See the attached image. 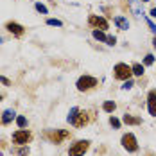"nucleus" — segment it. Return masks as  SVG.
<instances>
[{
	"label": "nucleus",
	"mask_w": 156,
	"mask_h": 156,
	"mask_svg": "<svg viewBox=\"0 0 156 156\" xmlns=\"http://www.w3.org/2000/svg\"><path fill=\"white\" fill-rule=\"evenodd\" d=\"M131 76H133V70H131L129 65L117 63L113 66V77L117 79V81H127V79H131Z\"/></svg>",
	"instance_id": "1"
},
{
	"label": "nucleus",
	"mask_w": 156,
	"mask_h": 156,
	"mask_svg": "<svg viewBox=\"0 0 156 156\" xmlns=\"http://www.w3.org/2000/svg\"><path fill=\"white\" fill-rule=\"evenodd\" d=\"M97 84H99V81L94 76H81L77 79V83H76L79 92H90V90H94Z\"/></svg>",
	"instance_id": "2"
},
{
	"label": "nucleus",
	"mask_w": 156,
	"mask_h": 156,
	"mask_svg": "<svg viewBox=\"0 0 156 156\" xmlns=\"http://www.w3.org/2000/svg\"><path fill=\"white\" fill-rule=\"evenodd\" d=\"M88 149H90V140H76L68 149V156H83Z\"/></svg>",
	"instance_id": "3"
},
{
	"label": "nucleus",
	"mask_w": 156,
	"mask_h": 156,
	"mask_svg": "<svg viewBox=\"0 0 156 156\" xmlns=\"http://www.w3.org/2000/svg\"><path fill=\"white\" fill-rule=\"evenodd\" d=\"M32 140V133L29 129H18L13 133V144L16 145H27Z\"/></svg>",
	"instance_id": "4"
},
{
	"label": "nucleus",
	"mask_w": 156,
	"mask_h": 156,
	"mask_svg": "<svg viewBox=\"0 0 156 156\" xmlns=\"http://www.w3.org/2000/svg\"><path fill=\"white\" fill-rule=\"evenodd\" d=\"M122 147H124L127 153H136L138 151V142H136V136L133 135V133H126L124 136H122Z\"/></svg>",
	"instance_id": "5"
},
{
	"label": "nucleus",
	"mask_w": 156,
	"mask_h": 156,
	"mask_svg": "<svg viewBox=\"0 0 156 156\" xmlns=\"http://www.w3.org/2000/svg\"><path fill=\"white\" fill-rule=\"evenodd\" d=\"M88 25L94 27V29H101V31H106V29L109 27L108 20L102 18V16H99V15H90L88 16Z\"/></svg>",
	"instance_id": "6"
},
{
	"label": "nucleus",
	"mask_w": 156,
	"mask_h": 156,
	"mask_svg": "<svg viewBox=\"0 0 156 156\" xmlns=\"http://www.w3.org/2000/svg\"><path fill=\"white\" fill-rule=\"evenodd\" d=\"M68 136H70V131H65V129H56V131H48L47 133V138L52 144H61Z\"/></svg>",
	"instance_id": "7"
},
{
	"label": "nucleus",
	"mask_w": 156,
	"mask_h": 156,
	"mask_svg": "<svg viewBox=\"0 0 156 156\" xmlns=\"http://www.w3.org/2000/svg\"><path fill=\"white\" fill-rule=\"evenodd\" d=\"M88 122H90L88 111H81V109H79L77 113H76V117H74V120H72L70 124L74 126V127H84Z\"/></svg>",
	"instance_id": "8"
},
{
	"label": "nucleus",
	"mask_w": 156,
	"mask_h": 156,
	"mask_svg": "<svg viewBox=\"0 0 156 156\" xmlns=\"http://www.w3.org/2000/svg\"><path fill=\"white\" fill-rule=\"evenodd\" d=\"M5 29H7V32H11L16 38H22V36L25 34V27L20 25L18 22H7V23H5Z\"/></svg>",
	"instance_id": "9"
},
{
	"label": "nucleus",
	"mask_w": 156,
	"mask_h": 156,
	"mask_svg": "<svg viewBox=\"0 0 156 156\" xmlns=\"http://www.w3.org/2000/svg\"><path fill=\"white\" fill-rule=\"evenodd\" d=\"M147 109L151 117H156V90H149L147 94Z\"/></svg>",
	"instance_id": "10"
},
{
	"label": "nucleus",
	"mask_w": 156,
	"mask_h": 156,
	"mask_svg": "<svg viewBox=\"0 0 156 156\" xmlns=\"http://www.w3.org/2000/svg\"><path fill=\"white\" fill-rule=\"evenodd\" d=\"M129 9L133 11V15L136 18H142L144 16V11H142V2L140 0H129Z\"/></svg>",
	"instance_id": "11"
},
{
	"label": "nucleus",
	"mask_w": 156,
	"mask_h": 156,
	"mask_svg": "<svg viewBox=\"0 0 156 156\" xmlns=\"http://www.w3.org/2000/svg\"><path fill=\"white\" fill-rule=\"evenodd\" d=\"M15 119H16L15 109H5V111L2 113V119H0V122H2L4 126H7V124H11Z\"/></svg>",
	"instance_id": "12"
},
{
	"label": "nucleus",
	"mask_w": 156,
	"mask_h": 156,
	"mask_svg": "<svg viewBox=\"0 0 156 156\" xmlns=\"http://www.w3.org/2000/svg\"><path fill=\"white\" fill-rule=\"evenodd\" d=\"M122 122L127 124V126H140L142 124V119H140V117H135V115H127V113H126L124 119H122Z\"/></svg>",
	"instance_id": "13"
},
{
	"label": "nucleus",
	"mask_w": 156,
	"mask_h": 156,
	"mask_svg": "<svg viewBox=\"0 0 156 156\" xmlns=\"http://www.w3.org/2000/svg\"><path fill=\"white\" fill-rule=\"evenodd\" d=\"M115 25L120 29V31H127L129 29V22H127V18H124V16H115Z\"/></svg>",
	"instance_id": "14"
},
{
	"label": "nucleus",
	"mask_w": 156,
	"mask_h": 156,
	"mask_svg": "<svg viewBox=\"0 0 156 156\" xmlns=\"http://www.w3.org/2000/svg\"><path fill=\"white\" fill-rule=\"evenodd\" d=\"M131 70H133V76H136V77H142L144 76V65H140V63H133L131 65Z\"/></svg>",
	"instance_id": "15"
},
{
	"label": "nucleus",
	"mask_w": 156,
	"mask_h": 156,
	"mask_svg": "<svg viewBox=\"0 0 156 156\" xmlns=\"http://www.w3.org/2000/svg\"><path fill=\"white\" fill-rule=\"evenodd\" d=\"M102 109H104L106 113H113V111L117 109V104H115L113 101H106V102L102 104Z\"/></svg>",
	"instance_id": "16"
},
{
	"label": "nucleus",
	"mask_w": 156,
	"mask_h": 156,
	"mask_svg": "<svg viewBox=\"0 0 156 156\" xmlns=\"http://www.w3.org/2000/svg\"><path fill=\"white\" fill-rule=\"evenodd\" d=\"M92 34H94L95 40H99V41H106V38H108V36L104 34V31H101V29H94Z\"/></svg>",
	"instance_id": "17"
},
{
	"label": "nucleus",
	"mask_w": 156,
	"mask_h": 156,
	"mask_svg": "<svg viewBox=\"0 0 156 156\" xmlns=\"http://www.w3.org/2000/svg\"><path fill=\"white\" fill-rule=\"evenodd\" d=\"M16 126H18L20 129H25V126H27V119H25L23 115H20V117H16Z\"/></svg>",
	"instance_id": "18"
},
{
	"label": "nucleus",
	"mask_w": 156,
	"mask_h": 156,
	"mask_svg": "<svg viewBox=\"0 0 156 156\" xmlns=\"http://www.w3.org/2000/svg\"><path fill=\"white\" fill-rule=\"evenodd\" d=\"M47 25H50V27H61L63 22H61V20H56V18H48Z\"/></svg>",
	"instance_id": "19"
},
{
	"label": "nucleus",
	"mask_w": 156,
	"mask_h": 156,
	"mask_svg": "<svg viewBox=\"0 0 156 156\" xmlns=\"http://www.w3.org/2000/svg\"><path fill=\"white\" fill-rule=\"evenodd\" d=\"M34 7H36V11H38V13H41V15H47V13H48V9L41 4V2H36V5H34Z\"/></svg>",
	"instance_id": "20"
},
{
	"label": "nucleus",
	"mask_w": 156,
	"mask_h": 156,
	"mask_svg": "<svg viewBox=\"0 0 156 156\" xmlns=\"http://www.w3.org/2000/svg\"><path fill=\"white\" fill-rule=\"evenodd\" d=\"M109 126L115 127V129H120V120L117 117H109Z\"/></svg>",
	"instance_id": "21"
},
{
	"label": "nucleus",
	"mask_w": 156,
	"mask_h": 156,
	"mask_svg": "<svg viewBox=\"0 0 156 156\" xmlns=\"http://www.w3.org/2000/svg\"><path fill=\"white\" fill-rule=\"evenodd\" d=\"M77 111H79V108H77V106H74V108H72V109H70V111H68V117H66V120H68V122H72Z\"/></svg>",
	"instance_id": "22"
},
{
	"label": "nucleus",
	"mask_w": 156,
	"mask_h": 156,
	"mask_svg": "<svg viewBox=\"0 0 156 156\" xmlns=\"http://www.w3.org/2000/svg\"><path fill=\"white\" fill-rule=\"evenodd\" d=\"M153 63H154V56H153V54H147V56L144 58V65H145V66H151Z\"/></svg>",
	"instance_id": "23"
},
{
	"label": "nucleus",
	"mask_w": 156,
	"mask_h": 156,
	"mask_svg": "<svg viewBox=\"0 0 156 156\" xmlns=\"http://www.w3.org/2000/svg\"><path fill=\"white\" fill-rule=\"evenodd\" d=\"M145 22H147V27H149V31L153 32V34H156V25H154V23H153L149 18H145Z\"/></svg>",
	"instance_id": "24"
},
{
	"label": "nucleus",
	"mask_w": 156,
	"mask_h": 156,
	"mask_svg": "<svg viewBox=\"0 0 156 156\" xmlns=\"http://www.w3.org/2000/svg\"><path fill=\"white\" fill-rule=\"evenodd\" d=\"M131 88H133V81H131V79L124 81V84H122V90H131Z\"/></svg>",
	"instance_id": "25"
},
{
	"label": "nucleus",
	"mask_w": 156,
	"mask_h": 156,
	"mask_svg": "<svg viewBox=\"0 0 156 156\" xmlns=\"http://www.w3.org/2000/svg\"><path fill=\"white\" fill-rule=\"evenodd\" d=\"M106 43H108L109 47H113V45L117 43V38H115V36H108V38H106Z\"/></svg>",
	"instance_id": "26"
},
{
	"label": "nucleus",
	"mask_w": 156,
	"mask_h": 156,
	"mask_svg": "<svg viewBox=\"0 0 156 156\" xmlns=\"http://www.w3.org/2000/svg\"><path fill=\"white\" fill-rule=\"evenodd\" d=\"M18 154H20V156H27V154H29V147H23V149H20V151H18Z\"/></svg>",
	"instance_id": "27"
},
{
	"label": "nucleus",
	"mask_w": 156,
	"mask_h": 156,
	"mask_svg": "<svg viewBox=\"0 0 156 156\" xmlns=\"http://www.w3.org/2000/svg\"><path fill=\"white\" fill-rule=\"evenodd\" d=\"M0 83H2V84H5V86H11V81H9L7 77H2V76H0Z\"/></svg>",
	"instance_id": "28"
},
{
	"label": "nucleus",
	"mask_w": 156,
	"mask_h": 156,
	"mask_svg": "<svg viewBox=\"0 0 156 156\" xmlns=\"http://www.w3.org/2000/svg\"><path fill=\"white\" fill-rule=\"evenodd\" d=\"M149 13H151V16H153V18H156V7H153V9H151Z\"/></svg>",
	"instance_id": "29"
},
{
	"label": "nucleus",
	"mask_w": 156,
	"mask_h": 156,
	"mask_svg": "<svg viewBox=\"0 0 156 156\" xmlns=\"http://www.w3.org/2000/svg\"><path fill=\"white\" fill-rule=\"evenodd\" d=\"M153 47L156 48V34H154V38H153Z\"/></svg>",
	"instance_id": "30"
},
{
	"label": "nucleus",
	"mask_w": 156,
	"mask_h": 156,
	"mask_svg": "<svg viewBox=\"0 0 156 156\" xmlns=\"http://www.w3.org/2000/svg\"><path fill=\"white\" fill-rule=\"evenodd\" d=\"M140 2H149V0H140Z\"/></svg>",
	"instance_id": "31"
},
{
	"label": "nucleus",
	"mask_w": 156,
	"mask_h": 156,
	"mask_svg": "<svg viewBox=\"0 0 156 156\" xmlns=\"http://www.w3.org/2000/svg\"><path fill=\"white\" fill-rule=\"evenodd\" d=\"M0 156H2V154H0Z\"/></svg>",
	"instance_id": "32"
}]
</instances>
